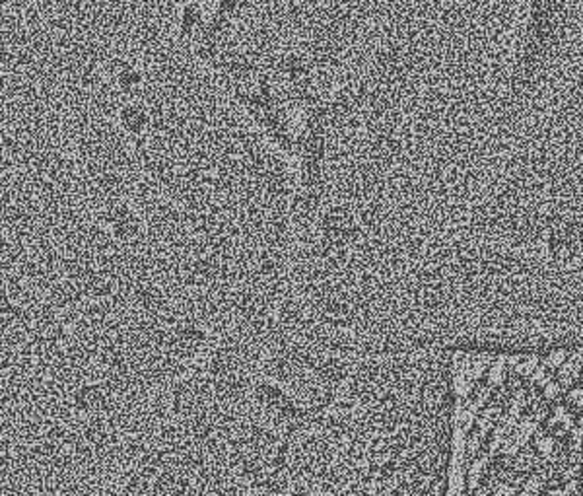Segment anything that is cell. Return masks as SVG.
I'll return each mask as SVG.
<instances>
[{
  "label": "cell",
  "instance_id": "6da1fadb",
  "mask_svg": "<svg viewBox=\"0 0 583 496\" xmlns=\"http://www.w3.org/2000/svg\"><path fill=\"white\" fill-rule=\"evenodd\" d=\"M581 0H521L498 86L494 127L509 129L542 103L579 59Z\"/></svg>",
  "mask_w": 583,
  "mask_h": 496
},
{
  "label": "cell",
  "instance_id": "7a4b0ae2",
  "mask_svg": "<svg viewBox=\"0 0 583 496\" xmlns=\"http://www.w3.org/2000/svg\"><path fill=\"white\" fill-rule=\"evenodd\" d=\"M121 121L129 133H142L150 123V115L142 107L131 105L121 113Z\"/></svg>",
  "mask_w": 583,
  "mask_h": 496
},
{
  "label": "cell",
  "instance_id": "3957f363",
  "mask_svg": "<svg viewBox=\"0 0 583 496\" xmlns=\"http://www.w3.org/2000/svg\"><path fill=\"white\" fill-rule=\"evenodd\" d=\"M119 80H121V86H123V88H134V86L140 84V74L134 70H124L121 72Z\"/></svg>",
  "mask_w": 583,
  "mask_h": 496
}]
</instances>
